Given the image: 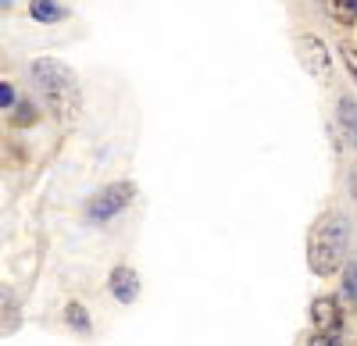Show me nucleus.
Listing matches in <instances>:
<instances>
[{
	"label": "nucleus",
	"instance_id": "obj_3",
	"mask_svg": "<svg viewBox=\"0 0 357 346\" xmlns=\"http://www.w3.org/2000/svg\"><path fill=\"white\" fill-rule=\"evenodd\" d=\"M132 200H136V186L132 182H111V186H104V189H97L93 196H89L86 218L93 221V225H107L122 211H129Z\"/></svg>",
	"mask_w": 357,
	"mask_h": 346
},
{
	"label": "nucleus",
	"instance_id": "obj_6",
	"mask_svg": "<svg viewBox=\"0 0 357 346\" xmlns=\"http://www.w3.org/2000/svg\"><path fill=\"white\" fill-rule=\"evenodd\" d=\"M139 272L132 265H114L111 275H107V293L118 300V304H136L139 297Z\"/></svg>",
	"mask_w": 357,
	"mask_h": 346
},
{
	"label": "nucleus",
	"instance_id": "obj_4",
	"mask_svg": "<svg viewBox=\"0 0 357 346\" xmlns=\"http://www.w3.org/2000/svg\"><path fill=\"white\" fill-rule=\"evenodd\" d=\"M296 54H301V65L314 75V79H321V75H329V47L321 43V36H314V33H301L296 36Z\"/></svg>",
	"mask_w": 357,
	"mask_h": 346
},
{
	"label": "nucleus",
	"instance_id": "obj_15",
	"mask_svg": "<svg viewBox=\"0 0 357 346\" xmlns=\"http://www.w3.org/2000/svg\"><path fill=\"white\" fill-rule=\"evenodd\" d=\"M33 122V107L29 104H18V125H29Z\"/></svg>",
	"mask_w": 357,
	"mask_h": 346
},
{
	"label": "nucleus",
	"instance_id": "obj_10",
	"mask_svg": "<svg viewBox=\"0 0 357 346\" xmlns=\"http://www.w3.org/2000/svg\"><path fill=\"white\" fill-rule=\"evenodd\" d=\"M65 322H68L75 332H82V336L93 329V318H89V310H86L79 300H68V304H65Z\"/></svg>",
	"mask_w": 357,
	"mask_h": 346
},
{
	"label": "nucleus",
	"instance_id": "obj_12",
	"mask_svg": "<svg viewBox=\"0 0 357 346\" xmlns=\"http://www.w3.org/2000/svg\"><path fill=\"white\" fill-rule=\"evenodd\" d=\"M15 104H18V93H15V86H11V82H0V107L8 111V107H15Z\"/></svg>",
	"mask_w": 357,
	"mask_h": 346
},
{
	"label": "nucleus",
	"instance_id": "obj_13",
	"mask_svg": "<svg viewBox=\"0 0 357 346\" xmlns=\"http://www.w3.org/2000/svg\"><path fill=\"white\" fill-rule=\"evenodd\" d=\"M340 54H343V65H347V72L357 79V50H354L350 43H343V47H340Z\"/></svg>",
	"mask_w": 357,
	"mask_h": 346
},
{
	"label": "nucleus",
	"instance_id": "obj_14",
	"mask_svg": "<svg viewBox=\"0 0 357 346\" xmlns=\"http://www.w3.org/2000/svg\"><path fill=\"white\" fill-rule=\"evenodd\" d=\"M307 346H340V336H329V332H311Z\"/></svg>",
	"mask_w": 357,
	"mask_h": 346
},
{
	"label": "nucleus",
	"instance_id": "obj_7",
	"mask_svg": "<svg viewBox=\"0 0 357 346\" xmlns=\"http://www.w3.org/2000/svg\"><path fill=\"white\" fill-rule=\"evenodd\" d=\"M336 125H340V132L347 139V147L357 150V100L340 97V104H336Z\"/></svg>",
	"mask_w": 357,
	"mask_h": 346
},
{
	"label": "nucleus",
	"instance_id": "obj_2",
	"mask_svg": "<svg viewBox=\"0 0 357 346\" xmlns=\"http://www.w3.org/2000/svg\"><path fill=\"white\" fill-rule=\"evenodd\" d=\"M347 253H350V225H347V218L340 211L321 214L311 228V239H307L311 272L318 278H329V275L343 272Z\"/></svg>",
	"mask_w": 357,
	"mask_h": 346
},
{
	"label": "nucleus",
	"instance_id": "obj_1",
	"mask_svg": "<svg viewBox=\"0 0 357 346\" xmlns=\"http://www.w3.org/2000/svg\"><path fill=\"white\" fill-rule=\"evenodd\" d=\"M29 75H33L36 90L47 104V111L54 114L57 122H75L79 111H82V90H79V79L75 72L57 61V57H36L33 68H29Z\"/></svg>",
	"mask_w": 357,
	"mask_h": 346
},
{
	"label": "nucleus",
	"instance_id": "obj_5",
	"mask_svg": "<svg viewBox=\"0 0 357 346\" xmlns=\"http://www.w3.org/2000/svg\"><path fill=\"white\" fill-rule=\"evenodd\" d=\"M311 329L329 332V336H343V307H340L336 297H318L311 304Z\"/></svg>",
	"mask_w": 357,
	"mask_h": 346
},
{
	"label": "nucleus",
	"instance_id": "obj_11",
	"mask_svg": "<svg viewBox=\"0 0 357 346\" xmlns=\"http://www.w3.org/2000/svg\"><path fill=\"white\" fill-rule=\"evenodd\" d=\"M343 300L350 307H357V261L343 265Z\"/></svg>",
	"mask_w": 357,
	"mask_h": 346
},
{
	"label": "nucleus",
	"instance_id": "obj_8",
	"mask_svg": "<svg viewBox=\"0 0 357 346\" xmlns=\"http://www.w3.org/2000/svg\"><path fill=\"white\" fill-rule=\"evenodd\" d=\"M29 15H33L36 22H43V25H54V22L68 18V8H61L57 0H33V4H29Z\"/></svg>",
	"mask_w": 357,
	"mask_h": 346
},
{
	"label": "nucleus",
	"instance_id": "obj_9",
	"mask_svg": "<svg viewBox=\"0 0 357 346\" xmlns=\"http://www.w3.org/2000/svg\"><path fill=\"white\" fill-rule=\"evenodd\" d=\"M325 11L340 25H354L357 22V0H325Z\"/></svg>",
	"mask_w": 357,
	"mask_h": 346
}]
</instances>
